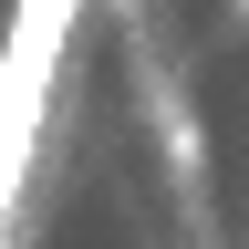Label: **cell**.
<instances>
[{
  "label": "cell",
  "mask_w": 249,
  "mask_h": 249,
  "mask_svg": "<svg viewBox=\"0 0 249 249\" xmlns=\"http://www.w3.org/2000/svg\"><path fill=\"white\" fill-rule=\"evenodd\" d=\"M73 11L83 0H21L11 42H0V239H11L31 145H42V104H52V62H62V42H73Z\"/></svg>",
  "instance_id": "cell-1"
}]
</instances>
